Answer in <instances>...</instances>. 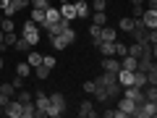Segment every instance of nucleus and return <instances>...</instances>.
Masks as SVG:
<instances>
[{"label":"nucleus","mask_w":157,"mask_h":118,"mask_svg":"<svg viewBox=\"0 0 157 118\" xmlns=\"http://www.w3.org/2000/svg\"><path fill=\"white\" fill-rule=\"evenodd\" d=\"M21 118H34V102H26L21 108Z\"/></svg>","instance_id":"nucleus-28"},{"label":"nucleus","mask_w":157,"mask_h":118,"mask_svg":"<svg viewBox=\"0 0 157 118\" xmlns=\"http://www.w3.org/2000/svg\"><path fill=\"white\" fill-rule=\"evenodd\" d=\"M32 21L37 24V26H42V24H45V11H42V8H32Z\"/></svg>","instance_id":"nucleus-17"},{"label":"nucleus","mask_w":157,"mask_h":118,"mask_svg":"<svg viewBox=\"0 0 157 118\" xmlns=\"http://www.w3.org/2000/svg\"><path fill=\"white\" fill-rule=\"evenodd\" d=\"M94 47L102 53V58H110V55H115V42H102V39H100V42H97Z\"/></svg>","instance_id":"nucleus-11"},{"label":"nucleus","mask_w":157,"mask_h":118,"mask_svg":"<svg viewBox=\"0 0 157 118\" xmlns=\"http://www.w3.org/2000/svg\"><path fill=\"white\" fill-rule=\"evenodd\" d=\"M141 13H144V6H134V18H139Z\"/></svg>","instance_id":"nucleus-36"},{"label":"nucleus","mask_w":157,"mask_h":118,"mask_svg":"<svg viewBox=\"0 0 157 118\" xmlns=\"http://www.w3.org/2000/svg\"><path fill=\"white\" fill-rule=\"evenodd\" d=\"M0 29H3V34L6 32H16V24H13V18H3V21H0Z\"/></svg>","instance_id":"nucleus-22"},{"label":"nucleus","mask_w":157,"mask_h":118,"mask_svg":"<svg viewBox=\"0 0 157 118\" xmlns=\"http://www.w3.org/2000/svg\"><path fill=\"white\" fill-rule=\"evenodd\" d=\"M24 81H26V79H21V76L16 73V76L11 79V87H13V89H21V87H24Z\"/></svg>","instance_id":"nucleus-33"},{"label":"nucleus","mask_w":157,"mask_h":118,"mask_svg":"<svg viewBox=\"0 0 157 118\" xmlns=\"http://www.w3.org/2000/svg\"><path fill=\"white\" fill-rule=\"evenodd\" d=\"M26 63H29V66H39V63H42V53H37V50H32V53H29V58H26Z\"/></svg>","instance_id":"nucleus-20"},{"label":"nucleus","mask_w":157,"mask_h":118,"mask_svg":"<svg viewBox=\"0 0 157 118\" xmlns=\"http://www.w3.org/2000/svg\"><path fill=\"white\" fill-rule=\"evenodd\" d=\"M0 116H6V108H3V105H0Z\"/></svg>","instance_id":"nucleus-40"},{"label":"nucleus","mask_w":157,"mask_h":118,"mask_svg":"<svg viewBox=\"0 0 157 118\" xmlns=\"http://www.w3.org/2000/svg\"><path fill=\"white\" fill-rule=\"evenodd\" d=\"M60 18H66V21H71V18H76V8H73V0H60Z\"/></svg>","instance_id":"nucleus-7"},{"label":"nucleus","mask_w":157,"mask_h":118,"mask_svg":"<svg viewBox=\"0 0 157 118\" xmlns=\"http://www.w3.org/2000/svg\"><path fill=\"white\" fill-rule=\"evenodd\" d=\"M8 3H11V0H0V11H3V8H6Z\"/></svg>","instance_id":"nucleus-37"},{"label":"nucleus","mask_w":157,"mask_h":118,"mask_svg":"<svg viewBox=\"0 0 157 118\" xmlns=\"http://www.w3.org/2000/svg\"><path fill=\"white\" fill-rule=\"evenodd\" d=\"M21 37L26 39L29 45H37V42H39V26H37V24L32 21V18L21 24Z\"/></svg>","instance_id":"nucleus-3"},{"label":"nucleus","mask_w":157,"mask_h":118,"mask_svg":"<svg viewBox=\"0 0 157 118\" xmlns=\"http://www.w3.org/2000/svg\"><path fill=\"white\" fill-rule=\"evenodd\" d=\"M3 68H6V61H3V55H0V71H3Z\"/></svg>","instance_id":"nucleus-39"},{"label":"nucleus","mask_w":157,"mask_h":118,"mask_svg":"<svg viewBox=\"0 0 157 118\" xmlns=\"http://www.w3.org/2000/svg\"><path fill=\"white\" fill-rule=\"evenodd\" d=\"M123 97H128V100H134L136 105H139V102H144V92H141V87H134V84L123 87Z\"/></svg>","instance_id":"nucleus-6"},{"label":"nucleus","mask_w":157,"mask_h":118,"mask_svg":"<svg viewBox=\"0 0 157 118\" xmlns=\"http://www.w3.org/2000/svg\"><path fill=\"white\" fill-rule=\"evenodd\" d=\"M100 29H102V26H97V24H89V37H92V45H97V42H100Z\"/></svg>","instance_id":"nucleus-26"},{"label":"nucleus","mask_w":157,"mask_h":118,"mask_svg":"<svg viewBox=\"0 0 157 118\" xmlns=\"http://www.w3.org/2000/svg\"><path fill=\"white\" fill-rule=\"evenodd\" d=\"M60 37H63V39H66L68 45H73V42H76V32H73V29H71V26H66V29H63V34H60Z\"/></svg>","instance_id":"nucleus-24"},{"label":"nucleus","mask_w":157,"mask_h":118,"mask_svg":"<svg viewBox=\"0 0 157 118\" xmlns=\"http://www.w3.org/2000/svg\"><path fill=\"white\" fill-rule=\"evenodd\" d=\"M32 102H34V118H47V113H50V95L37 89Z\"/></svg>","instance_id":"nucleus-1"},{"label":"nucleus","mask_w":157,"mask_h":118,"mask_svg":"<svg viewBox=\"0 0 157 118\" xmlns=\"http://www.w3.org/2000/svg\"><path fill=\"white\" fill-rule=\"evenodd\" d=\"M92 24L105 26V24H107V13H105V11H94V13H92Z\"/></svg>","instance_id":"nucleus-16"},{"label":"nucleus","mask_w":157,"mask_h":118,"mask_svg":"<svg viewBox=\"0 0 157 118\" xmlns=\"http://www.w3.org/2000/svg\"><path fill=\"white\" fill-rule=\"evenodd\" d=\"M118 29H121V32H131V29H134V18H121V24H118Z\"/></svg>","instance_id":"nucleus-27"},{"label":"nucleus","mask_w":157,"mask_h":118,"mask_svg":"<svg viewBox=\"0 0 157 118\" xmlns=\"http://www.w3.org/2000/svg\"><path fill=\"white\" fill-rule=\"evenodd\" d=\"M16 39H18L16 32H6V34H3V47H13V45H16Z\"/></svg>","instance_id":"nucleus-18"},{"label":"nucleus","mask_w":157,"mask_h":118,"mask_svg":"<svg viewBox=\"0 0 157 118\" xmlns=\"http://www.w3.org/2000/svg\"><path fill=\"white\" fill-rule=\"evenodd\" d=\"M50 42H52V47H55V50H66V47H68V42L60 37V34H58V37H50Z\"/></svg>","instance_id":"nucleus-23"},{"label":"nucleus","mask_w":157,"mask_h":118,"mask_svg":"<svg viewBox=\"0 0 157 118\" xmlns=\"http://www.w3.org/2000/svg\"><path fill=\"white\" fill-rule=\"evenodd\" d=\"M34 76H37V79H42V81H45V79L50 76V68H47V66H42V63H39V66H34Z\"/></svg>","instance_id":"nucleus-19"},{"label":"nucleus","mask_w":157,"mask_h":118,"mask_svg":"<svg viewBox=\"0 0 157 118\" xmlns=\"http://www.w3.org/2000/svg\"><path fill=\"white\" fill-rule=\"evenodd\" d=\"M139 18L147 29H157V8H144V13Z\"/></svg>","instance_id":"nucleus-5"},{"label":"nucleus","mask_w":157,"mask_h":118,"mask_svg":"<svg viewBox=\"0 0 157 118\" xmlns=\"http://www.w3.org/2000/svg\"><path fill=\"white\" fill-rule=\"evenodd\" d=\"M92 11H107V0H92Z\"/></svg>","instance_id":"nucleus-29"},{"label":"nucleus","mask_w":157,"mask_h":118,"mask_svg":"<svg viewBox=\"0 0 157 118\" xmlns=\"http://www.w3.org/2000/svg\"><path fill=\"white\" fill-rule=\"evenodd\" d=\"M131 3H134V6H144V0H131Z\"/></svg>","instance_id":"nucleus-38"},{"label":"nucleus","mask_w":157,"mask_h":118,"mask_svg":"<svg viewBox=\"0 0 157 118\" xmlns=\"http://www.w3.org/2000/svg\"><path fill=\"white\" fill-rule=\"evenodd\" d=\"M29 3H32V8H42V11H45V8H50V3H47V0H29Z\"/></svg>","instance_id":"nucleus-34"},{"label":"nucleus","mask_w":157,"mask_h":118,"mask_svg":"<svg viewBox=\"0 0 157 118\" xmlns=\"http://www.w3.org/2000/svg\"><path fill=\"white\" fill-rule=\"evenodd\" d=\"M21 108H24L21 102H18L16 97H11V100L6 102V116L8 118H21Z\"/></svg>","instance_id":"nucleus-8"},{"label":"nucleus","mask_w":157,"mask_h":118,"mask_svg":"<svg viewBox=\"0 0 157 118\" xmlns=\"http://www.w3.org/2000/svg\"><path fill=\"white\" fill-rule=\"evenodd\" d=\"M13 97H16L21 105H26V102L34 100V92H29V89H24V87H21V89H16V95H13Z\"/></svg>","instance_id":"nucleus-15"},{"label":"nucleus","mask_w":157,"mask_h":118,"mask_svg":"<svg viewBox=\"0 0 157 118\" xmlns=\"http://www.w3.org/2000/svg\"><path fill=\"white\" fill-rule=\"evenodd\" d=\"M78 116H81V118H94L97 110H94V105L86 100V102H81V105H78Z\"/></svg>","instance_id":"nucleus-14"},{"label":"nucleus","mask_w":157,"mask_h":118,"mask_svg":"<svg viewBox=\"0 0 157 118\" xmlns=\"http://www.w3.org/2000/svg\"><path fill=\"white\" fill-rule=\"evenodd\" d=\"M81 89H84L86 95H92V92L97 89V81H94V79H89V81H84V87H81Z\"/></svg>","instance_id":"nucleus-31"},{"label":"nucleus","mask_w":157,"mask_h":118,"mask_svg":"<svg viewBox=\"0 0 157 118\" xmlns=\"http://www.w3.org/2000/svg\"><path fill=\"white\" fill-rule=\"evenodd\" d=\"M73 8H76V18L89 16V3H86V0H73Z\"/></svg>","instance_id":"nucleus-13"},{"label":"nucleus","mask_w":157,"mask_h":118,"mask_svg":"<svg viewBox=\"0 0 157 118\" xmlns=\"http://www.w3.org/2000/svg\"><path fill=\"white\" fill-rule=\"evenodd\" d=\"M0 47H3V29H0Z\"/></svg>","instance_id":"nucleus-41"},{"label":"nucleus","mask_w":157,"mask_h":118,"mask_svg":"<svg viewBox=\"0 0 157 118\" xmlns=\"http://www.w3.org/2000/svg\"><path fill=\"white\" fill-rule=\"evenodd\" d=\"M66 110H68L66 95H63V92H52L50 95V113H47V118H58V116H63Z\"/></svg>","instance_id":"nucleus-2"},{"label":"nucleus","mask_w":157,"mask_h":118,"mask_svg":"<svg viewBox=\"0 0 157 118\" xmlns=\"http://www.w3.org/2000/svg\"><path fill=\"white\" fill-rule=\"evenodd\" d=\"M42 66L52 68V66H55V55H42Z\"/></svg>","instance_id":"nucleus-35"},{"label":"nucleus","mask_w":157,"mask_h":118,"mask_svg":"<svg viewBox=\"0 0 157 118\" xmlns=\"http://www.w3.org/2000/svg\"><path fill=\"white\" fill-rule=\"evenodd\" d=\"M11 6L16 8V11H24V8H26V6H32V3H29V0H11Z\"/></svg>","instance_id":"nucleus-32"},{"label":"nucleus","mask_w":157,"mask_h":118,"mask_svg":"<svg viewBox=\"0 0 157 118\" xmlns=\"http://www.w3.org/2000/svg\"><path fill=\"white\" fill-rule=\"evenodd\" d=\"M16 73L21 79H29V73H32V66H29V63H18L16 66Z\"/></svg>","instance_id":"nucleus-21"},{"label":"nucleus","mask_w":157,"mask_h":118,"mask_svg":"<svg viewBox=\"0 0 157 118\" xmlns=\"http://www.w3.org/2000/svg\"><path fill=\"white\" fill-rule=\"evenodd\" d=\"M118 108H121V110L126 113V118H131L136 113V102L134 100H128V97H121V102H118Z\"/></svg>","instance_id":"nucleus-10"},{"label":"nucleus","mask_w":157,"mask_h":118,"mask_svg":"<svg viewBox=\"0 0 157 118\" xmlns=\"http://www.w3.org/2000/svg\"><path fill=\"white\" fill-rule=\"evenodd\" d=\"M134 116H139V118H155V116H157V102H152V100L139 102Z\"/></svg>","instance_id":"nucleus-4"},{"label":"nucleus","mask_w":157,"mask_h":118,"mask_svg":"<svg viewBox=\"0 0 157 118\" xmlns=\"http://www.w3.org/2000/svg\"><path fill=\"white\" fill-rule=\"evenodd\" d=\"M102 68H105V71L118 73V71H121V58H115V55H110V58H102Z\"/></svg>","instance_id":"nucleus-9"},{"label":"nucleus","mask_w":157,"mask_h":118,"mask_svg":"<svg viewBox=\"0 0 157 118\" xmlns=\"http://www.w3.org/2000/svg\"><path fill=\"white\" fill-rule=\"evenodd\" d=\"M147 84H155V87H157V68H155V66L147 71Z\"/></svg>","instance_id":"nucleus-30"},{"label":"nucleus","mask_w":157,"mask_h":118,"mask_svg":"<svg viewBox=\"0 0 157 118\" xmlns=\"http://www.w3.org/2000/svg\"><path fill=\"white\" fill-rule=\"evenodd\" d=\"M29 47H32V45H29L26 39H24V37H21V34H18V39H16V45H13V50H18V53H26V50H29Z\"/></svg>","instance_id":"nucleus-25"},{"label":"nucleus","mask_w":157,"mask_h":118,"mask_svg":"<svg viewBox=\"0 0 157 118\" xmlns=\"http://www.w3.org/2000/svg\"><path fill=\"white\" fill-rule=\"evenodd\" d=\"M100 39H102V42H115V39H118V32H115L113 26H107V24H105V26L100 29Z\"/></svg>","instance_id":"nucleus-12"}]
</instances>
